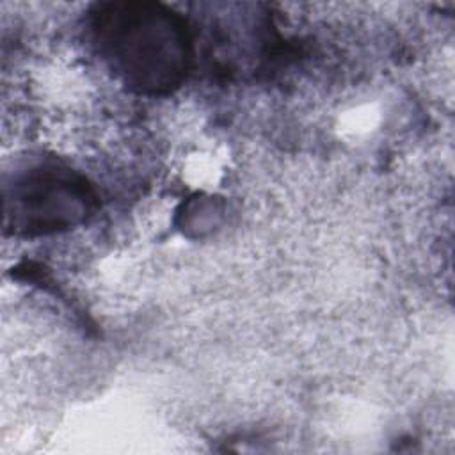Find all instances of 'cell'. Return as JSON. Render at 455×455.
<instances>
[{
    "instance_id": "obj_1",
    "label": "cell",
    "mask_w": 455,
    "mask_h": 455,
    "mask_svg": "<svg viewBox=\"0 0 455 455\" xmlns=\"http://www.w3.org/2000/svg\"><path fill=\"white\" fill-rule=\"evenodd\" d=\"M98 53L132 89L165 94L181 85L192 60L187 21L158 2H105L91 12Z\"/></svg>"
},
{
    "instance_id": "obj_2",
    "label": "cell",
    "mask_w": 455,
    "mask_h": 455,
    "mask_svg": "<svg viewBox=\"0 0 455 455\" xmlns=\"http://www.w3.org/2000/svg\"><path fill=\"white\" fill-rule=\"evenodd\" d=\"M92 203L94 194L84 178L68 169L36 167L14 183L5 213L16 229L44 235L84 220Z\"/></svg>"
}]
</instances>
